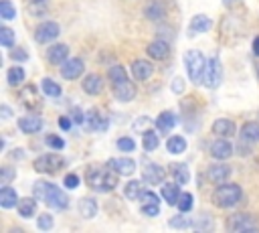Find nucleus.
I'll return each instance as SVG.
<instances>
[{"mask_svg": "<svg viewBox=\"0 0 259 233\" xmlns=\"http://www.w3.org/2000/svg\"><path fill=\"white\" fill-rule=\"evenodd\" d=\"M107 77H109L111 85L121 83V81H127V73H125V69H123L121 65H113V67L107 71Z\"/></svg>", "mask_w": 259, "mask_h": 233, "instance_id": "obj_37", "label": "nucleus"}, {"mask_svg": "<svg viewBox=\"0 0 259 233\" xmlns=\"http://www.w3.org/2000/svg\"><path fill=\"white\" fill-rule=\"evenodd\" d=\"M168 225L174 227V229H188V227H192V221L186 219L184 215H176V217H172V219L168 221Z\"/></svg>", "mask_w": 259, "mask_h": 233, "instance_id": "obj_40", "label": "nucleus"}, {"mask_svg": "<svg viewBox=\"0 0 259 233\" xmlns=\"http://www.w3.org/2000/svg\"><path fill=\"white\" fill-rule=\"evenodd\" d=\"M142 213H144L146 217H156V215L160 213V207H158L156 203H144V205H142Z\"/></svg>", "mask_w": 259, "mask_h": 233, "instance_id": "obj_46", "label": "nucleus"}, {"mask_svg": "<svg viewBox=\"0 0 259 233\" xmlns=\"http://www.w3.org/2000/svg\"><path fill=\"white\" fill-rule=\"evenodd\" d=\"M212 132H214L217 136H221V138H231V136L235 134V124H233V120L219 118V120H214V124H212Z\"/></svg>", "mask_w": 259, "mask_h": 233, "instance_id": "obj_21", "label": "nucleus"}, {"mask_svg": "<svg viewBox=\"0 0 259 233\" xmlns=\"http://www.w3.org/2000/svg\"><path fill=\"white\" fill-rule=\"evenodd\" d=\"M59 32H61L59 24L53 22V20H47V22H40V24L36 26V30H34V41L42 45V43L55 41V38L59 36Z\"/></svg>", "mask_w": 259, "mask_h": 233, "instance_id": "obj_8", "label": "nucleus"}, {"mask_svg": "<svg viewBox=\"0 0 259 233\" xmlns=\"http://www.w3.org/2000/svg\"><path fill=\"white\" fill-rule=\"evenodd\" d=\"M152 73H154V65H152L150 61H146V59H138V61L132 63V75H134L138 81H146V79H150Z\"/></svg>", "mask_w": 259, "mask_h": 233, "instance_id": "obj_14", "label": "nucleus"}, {"mask_svg": "<svg viewBox=\"0 0 259 233\" xmlns=\"http://www.w3.org/2000/svg\"><path fill=\"white\" fill-rule=\"evenodd\" d=\"M140 199H142L144 203H156V205L160 203V201H158V197H156L152 190H142V197H140Z\"/></svg>", "mask_w": 259, "mask_h": 233, "instance_id": "obj_47", "label": "nucleus"}, {"mask_svg": "<svg viewBox=\"0 0 259 233\" xmlns=\"http://www.w3.org/2000/svg\"><path fill=\"white\" fill-rule=\"evenodd\" d=\"M164 168L162 166H158V164H154V162H146V166H144V170H142V178L146 180V182H150V184H160V182H164Z\"/></svg>", "mask_w": 259, "mask_h": 233, "instance_id": "obj_13", "label": "nucleus"}, {"mask_svg": "<svg viewBox=\"0 0 259 233\" xmlns=\"http://www.w3.org/2000/svg\"><path fill=\"white\" fill-rule=\"evenodd\" d=\"M174 124H176V115H174L170 109L160 111V115L156 118V128H158V132H162V134L170 132V130L174 128Z\"/></svg>", "mask_w": 259, "mask_h": 233, "instance_id": "obj_24", "label": "nucleus"}, {"mask_svg": "<svg viewBox=\"0 0 259 233\" xmlns=\"http://www.w3.org/2000/svg\"><path fill=\"white\" fill-rule=\"evenodd\" d=\"M166 150L170 154H182L186 150V140L182 136H170L166 142Z\"/></svg>", "mask_w": 259, "mask_h": 233, "instance_id": "obj_31", "label": "nucleus"}, {"mask_svg": "<svg viewBox=\"0 0 259 233\" xmlns=\"http://www.w3.org/2000/svg\"><path fill=\"white\" fill-rule=\"evenodd\" d=\"M101 89H103V79L97 73H91L83 79V91L87 95H97V93H101Z\"/></svg>", "mask_w": 259, "mask_h": 233, "instance_id": "obj_19", "label": "nucleus"}, {"mask_svg": "<svg viewBox=\"0 0 259 233\" xmlns=\"http://www.w3.org/2000/svg\"><path fill=\"white\" fill-rule=\"evenodd\" d=\"M85 115H87V113H83L81 109H77V107L73 109V122H75V124H85Z\"/></svg>", "mask_w": 259, "mask_h": 233, "instance_id": "obj_51", "label": "nucleus"}, {"mask_svg": "<svg viewBox=\"0 0 259 233\" xmlns=\"http://www.w3.org/2000/svg\"><path fill=\"white\" fill-rule=\"evenodd\" d=\"M77 184H79V176L77 174H67L65 176V186L67 188H75Z\"/></svg>", "mask_w": 259, "mask_h": 233, "instance_id": "obj_48", "label": "nucleus"}, {"mask_svg": "<svg viewBox=\"0 0 259 233\" xmlns=\"http://www.w3.org/2000/svg\"><path fill=\"white\" fill-rule=\"evenodd\" d=\"M59 128L65 130V132L71 130V118H69V115H61V118H59Z\"/></svg>", "mask_w": 259, "mask_h": 233, "instance_id": "obj_52", "label": "nucleus"}, {"mask_svg": "<svg viewBox=\"0 0 259 233\" xmlns=\"http://www.w3.org/2000/svg\"><path fill=\"white\" fill-rule=\"evenodd\" d=\"M63 164H65V160L59 154L51 152V154H42L34 160V170L36 172H57L59 168H63Z\"/></svg>", "mask_w": 259, "mask_h": 233, "instance_id": "obj_6", "label": "nucleus"}, {"mask_svg": "<svg viewBox=\"0 0 259 233\" xmlns=\"http://www.w3.org/2000/svg\"><path fill=\"white\" fill-rule=\"evenodd\" d=\"M85 124H87L89 130H105V126H107V122L101 118V113H99L97 109H89V111H87Z\"/></svg>", "mask_w": 259, "mask_h": 233, "instance_id": "obj_28", "label": "nucleus"}, {"mask_svg": "<svg viewBox=\"0 0 259 233\" xmlns=\"http://www.w3.org/2000/svg\"><path fill=\"white\" fill-rule=\"evenodd\" d=\"M0 172H2V174H0V184H2V186H6V184L16 176V172H14L10 166H2Z\"/></svg>", "mask_w": 259, "mask_h": 233, "instance_id": "obj_44", "label": "nucleus"}, {"mask_svg": "<svg viewBox=\"0 0 259 233\" xmlns=\"http://www.w3.org/2000/svg\"><path fill=\"white\" fill-rule=\"evenodd\" d=\"M32 197H34L36 201L47 203L51 209H57V211H65V209L69 207V197H67L59 186H55V184H51V182H42V180L34 182V192H32Z\"/></svg>", "mask_w": 259, "mask_h": 233, "instance_id": "obj_1", "label": "nucleus"}, {"mask_svg": "<svg viewBox=\"0 0 259 233\" xmlns=\"http://www.w3.org/2000/svg\"><path fill=\"white\" fill-rule=\"evenodd\" d=\"M144 14H146V18H150V20H162V18H164V4H162L160 0H152V2L146 6Z\"/></svg>", "mask_w": 259, "mask_h": 233, "instance_id": "obj_29", "label": "nucleus"}, {"mask_svg": "<svg viewBox=\"0 0 259 233\" xmlns=\"http://www.w3.org/2000/svg\"><path fill=\"white\" fill-rule=\"evenodd\" d=\"M45 142H47V146H51V148H55V150L65 148V142H63L59 136H55V134H49V136L45 138Z\"/></svg>", "mask_w": 259, "mask_h": 233, "instance_id": "obj_45", "label": "nucleus"}, {"mask_svg": "<svg viewBox=\"0 0 259 233\" xmlns=\"http://www.w3.org/2000/svg\"><path fill=\"white\" fill-rule=\"evenodd\" d=\"M229 229L235 231V233H247V231H257L259 225L257 221L251 217V215H245V213H239V215H233L231 221H229Z\"/></svg>", "mask_w": 259, "mask_h": 233, "instance_id": "obj_7", "label": "nucleus"}, {"mask_svg": "<svg viewBox=\"0 0 259 233\" xmlns=\"http://www.w3.org/2000/svg\"><path fill=\"white\" fill-rule=\"evenodd\" d=\"M36 225H38V229H42V231H49V229H53L55 221H53V217H51L49 213H42V215H38V219H36Z\"/></svg>", "mask_w": 259, "mask_h": 233, "instance_id": "obj_42", "label": "nucleus"}, {"mask_svg": "<svg viewBox=\"0 0 259 233\" xmlns=\"http://www.w3.org/2000/svg\"><path fill=\"white\" fill-rule=\"evenodd\" d=\"M16 209H18V215H20V217L30 219V217L36 213V199H34V197L20 199V201H18V205H16Z\"/></svg>", "mask_w": 259, "mask_h": 233, "instance_id": "obj_26", "label": "nucleus"}, {"mask_svg": "<svg viewBox=\"0 0 259 233\" xmlns=\"http://www.w3.org/2000/svg\"><path fill=\"white\" fill-rule=\"evenodd\" d=\"M253 53L259 57V36H255V41H253Z\"/></svg>", "mask_w": 259, "mask_h": 233, "instance_id": "obj_54", "label": "nucleus"}, {"mask_svg": "<svg viewBox=\"0 0 259 233\" xmlns=\"http://www.w3.org/2000/svg\"><path fill=\"white\" fill-rule=\"evenodd\" d=\"M117 148H119L121 152H134V150H136V142H134L130 136H123V138L117 140Z\"/></svg>", "mask_w": 259, "mask_h": 233, "instance_id": "obj_43", "label": "nucleus"}, {"mask_svg": "<svg viewBox=\"0 0 259 233\" xmlns=\"http://www.w3.org/2000/svg\"><path fill=\"white\" fill-rule=\"evenodd\" d=\"M257 77H259V65H257Z\"/></svg>", "mask_w": 259, "mask_h": 233, "instance_id": "obj_57", "label": "nucleus"}, {"mask_svg": "<svg viewBox=\"0 0 259 233\" xmlns=\"http://www.w3.org/2000/svg\"><path fill=\"white\" fill-rule=\"evenodd\" d=\"M117 172L113 168H99V166H91L87 168L85 172V180L91 188L99 190V192H107V190H113L117 186Z\"/></svg>", "mask_w": 259, "mask_h": 233, "instance_id": "obj_2", "label": "nucleus"}, {"mask_svg": "<svg viewBox=\"0 0 259 233\" xmlns=\"http://www.w3.org/2000/svg\"><path fill=\"white\" fill-rule=\"evenodd\" d=\"M0 16L4 20H12L16 16V10H14V6H12L10 0H0Z\"/></svg>", "mask_w": 259, "mask_h": 233, "instance_id": "obj_38", "label": "nucleus"}, {"mask_svg": "<svg viewBox=\"0 0 259 233\" xmlns=\"http://www.w3.org/2000/svg\"><path fill=\"white\" fill-rule=\"evenodd\" d=\"M223 81V67H221V61L217 57H210L204 65V73H202V83L208 87V89H217Z\"/></svg>", "mask_w": 259, "mask_h": 233, "instance_id": "obj_5", "label": "nucleus"}, {"mask_svg": "<svg viewBox=\"0 0 259 233\" xmlns=\"http://www.w3.org/2000/svg\"><path fill=\"white\" fill-rule=\"evenodd\" d=\"M18 128L24 134H36L42 128V120L38 115H24V118L18 120Z\"/></svg>", "mask_w": 259, "mask_h": 233, "instance_id": "obj_20", "label": "nucleus"}, {"mask_svg": "<svg viewBox=\"0 0 259 233\" xmlns=\"http://www.w3.org/2000/svg\"><path fill=\"white\" fill-rule=\"evenodd\" d=\"M210 26H212V20L206 14H196V16H192V20L188 24V36L198 34V32H206V30H210Z\"/></svg>", "mask_w": 259, "mask_h": 233, "instance_id": "obj_16", "label": "nucleus"}, {"mask_svg": "<svg viewBox=\"0 0 259 233\" xmlns=\"http://www.w3.org/2000/svg\"><path fill=\"white\" fill-rule=\"evenodd\" d=\"M123 195L130 199V201H138L142 197V182L140 180H130L123 188Z\"/></svg>", "mask_w": 259, "mask_h": 233, "instance_id": "obj_35", "label": "nucleus"}, {"mask_svg": "<svg viewBox=\"0 0 259 233\" xmlns=\"http://www.w3.org/2000/svg\"><path fill=\"white\" fill-rule=\"evenodd\" d=\"M176 205H178V209H180L182 213H188V211L192 209V195H190V192H180Z\"/></svg>", "mask_w": 259, "mask_h": 233, "instance_id": "obj_41", "label": "nucleus"}, {"mask_svg": "<svg viewBox=\"0 0 259 233\" xmlns=\"http://www.w3.org/2000/svg\"><path fill=\"white\" fill-rule=\"evenodd\" d=\"M107 166L113 168L121 176H132L136 172V160H132L127 156L125 158H111V160H107Z\"/></svg>", "mask_w": 259, "mask_h": 233, "instance_id": "obj_11", "label": "nucleus"}, {"mask_svg": "<svg viewBox=\"0 0 259 233\" xmlns=\"http://www.w3.org/2000/svg\"><path fill=\"white\" fill-rule=\"evenodd\" d=\"M170 168H172V176H174V180H176L180 186L186 184V182L190 180V172H188V166H186V164H172Z\"/></svg>", "mask_w": 259, "mask_h": 233, "instance_id": "obj_32", "label": "nucleus"}, {"mask_svg": "<svg viewBox=\"0 0 259 233\" xmlns=\"http://www.w3.org/2000/svg\"><path fill=\"white\" fill-rule=\"evenodd\" d=\"M18 99H20V101H22V105H24V107H28V109H34V107H38V105H40L38 89H36V85H32V83L24 85V87L18 91Z\"/></svg>", "mask_w": 259, "mask_h": 233, "instance_id": "obj_9", "label": "nucleus"}, {"mask_svg": "<svg viewBox=\"0 0 259 233\" xmlns=\"http://www.w3.org/2000/svg\"><path fill=\"white\" fill-rule=\"evenodd\" d=\"M14 38H16V34H14L12 28H8V26H2L0 28V45L2 47H12L14 45Z\"/></svg>", "mask_w": 259, "mask_h": 233, "instance_id": "obj_39", "label": "nucleus"}, {"mask_svg": "<svg viewBox=\"0 0 259 233\" xmlns=\"http://www.w3.org/2000/svg\"><path fill=\"white\" fill-rule=\"evenodd\" d=\"M40 87H42V93H45V95H49V97H59V95H61V85H59L57 81L49 79V77H45V79H42Z\"/></svg>", "mask_w": 259, "mask_h": 233, "instance_id": "obj_34", "label": "nucleus"}, {"mask_svg": "<svg viewBox=\"0 0 259 233\" xmlns=\"http://www.w3.org/2000/svg\"><path fill=\"white\" fill-rule=\"evenodd\" d=\"M210 156L217 158V160H227L231 154H233V144L229 142V138H219L210 144Z\"/></svg>", "mask_w": 259, "mask_h": 233, "instance_id": "obj_10", "label": "nucleus"}, {"mask_svg": "<svg viewBox=\"0 0 259 233\" xmlns=\"http://www.w3.org/2000/svg\"><path fill=\"white\" fill-rule=\"evenodd\" d=\"M67 57H69V47L63 45V43L53 45V47L47 51V61H49L51 65H63V63L67 61Z\"/></svg>", "mask_w": 259, "mask_h": 233, "instance_id": "obj_15", "label": "nucleus"}, {"mask_svg": "<svg viewBox=\"0 0 259 233\" xmlns=\"http://www.w3.org/2000/svg\"><path fill=\"white\" fill-rule=\"evenodd\" d=\"M79 213L83 219H93L97 215V201H93L91 197H85L79 201Z\"/></svg>", "mask_w": 259, "mask_h": 233, "instance_id": "obj_27", "label": "nucleus"}, {"mask_svg": "<svg viewBox=\"0 0 259 233\" xmlns=\"http://www.w3.org/2000/svg\"><path fill=\"white\" fill-rule=\"evenodd\" d=\"M243 192H241V186L239 184H219V188L214 190L212 199H214V205L221 207V209H231L235 205H239Z\"/></svg>", "mask_w": 259, "mask_h": 233, "instance_id": "obj_3", "label": "nucleus"}, {"mask_svg": "<svg viewBox=\"0 0 259 233\" xmlns=\"http://www.w3.org/2000/svg\"><path fill=\"white\" fill-rule=\"evenodd\" d=\"M241 138L245 142H259V124L257 122H247L241 128Z\"/></svg>", "mask_w": 259, "mask_h": 233, "instance_id": "obj_30", "label": "nucleus"}, {"mask_svg": "<svg viewBox=\"0 0 259 233\" xmlns=\"http://www.w3.org/2000/svg\"><path fill=\"white\" fill-rule=\"evenodd\" d=\"M160 186H162V199L168 205H176L180 197V184L174 180V182H162Z\"/></svg>", "mask_w": 259, "mask_h": 233, "instance_id": "obj_22", "label": "nucleus"}, {"mask_svg": "<svg viewBox=\"0 0 259 233\" xmlns=\"http://www.w3.org/2000/svg\"><path fill=\"white\" fill-rule=\"evenodd\" d=\"M229 176H231V166H229V164H212V166L208 168V178H210L212 182H217V184L227 182Z\"/></svg>", "mask_w": 259, "mask_h": 233, "instance_id": "obj_18", "label": "nucleus"}, {"mask_svg": "<svg viewBox=\"0 0 259 233\" xmlns=\"http://www.w3.org/2000/svg\"><path fill=\"white\" fill-rule=\"evenodd\" d=\"M0 115H2V120H8V118L12 115L10 107H8V105H2V109H0Z\"/></svg>", "mask_w": 259, "mask_h": 233, "instance_id": "obj_53", "label": "nucleus"}, {"mask_svg": "<svg viewBox=\"0 0 259 233\" xmlns=\"http://www.w3.org/2000/svg\"><path fill=\"white\" fill-rule=\"evenodd\" d=\"M148 55L152 59H166L170 55V45L166 41L158 38V41H154V43L148 45Z\"/></svg>", "mask_w": 259, "mask_h": 233, "instance_id": "obj_23", "label": "nucleus"}, {"mask_svg": "<svg viewBox=\"0 0 259 233\" xmlns=\"http://www.w3.org/2000/svg\"><path fill=\"white\" fill-rule=\"evenodd\" d=\"M10 57H12L14 61H16V59H18V61H26V51H24V49H14V51L10 53Z\"/></svg>", "mask_w": 259, "mask_h": 233, "instance_id": "obj_50", "label": "nucleus"}, {"mask_svg": "<svg viewBox=\"0 0 259 233\" xmlns=\"http://www.w3.org/2000/svg\"><path fill=\"white\" fill-rule=\"evenodd\" d=\"M6 79H8V85L16 87L24 81V69L22 67H10L8 73H6Z\"/></svg>", "mask_w": 259, "mask_h": 233, "instance_id": "obj_36", "label": "nucleus"}, {"mask_svg": "<svg viewBox=\"0 0 259 233\" xmlns=\"http://www.w3.org/2000/svg\"><path fill=\"white\" fill-rule=\"evenodd\" d=\"M184 91V81L180 77L172 79V93H182Z\"/></svg>", "mask_w": 259, "mask_h": 233, "instance_id": "obj_49", "label": "nucleus"}, {"mask_svg": "<svg viewBox=\"0 0 259 233\" xmlns=\"http://www.w3.org/2000/svg\"><path fill=\"white\" fill-rule=\"evenodd\" d=\"M18 201H20V199H18V195H16V190H14V188H10L8 184L0 188V207L10 209V207H16V205H18Z\"/></svg>", "mask_w": 259, "mask_h": 233, "instance_id": "obj_25", "label": "nucleus"}, {"mask_svg": "<svg viewBox=\"0 0 259 233\" xmlns=\"http://www.w3.org/2000/svg\"><path fill=\"white\" fill-rule=\"evenodd\" d=\"M184 65H186V71H188V79L192 83H200L202 81V73H204V65H206L204 57L198 51H186Z\"/></svg>", "mask_w": 259, "mask_h": 233, "instance_id": "obj_4", "label": "nucleus"}, {"mask_svg": "<svg viewBox=\"0 0 259 233\" xmlns=\"http://www.w3.org/2000/svg\"><path fill=\"white\" fill-rule=\"evenodd\" d=\"M83 69H85V63H83L81 59H67V61L61 65V75L71 81V79H77V77L83 73Z\"/></svg>", "mask_w": 259, "mask_h": 233, "instance_id": "obj_12", "label": "nucleus"}, {"mask_svg": "<svg viewBox=\"0 0 259 233\" xmlns=\"http://www.w3.org/2000/svg\"><path fill=\"white\" fill-rule=\"evenodd\" d=\"M158 144H160V140H158V134H156L154 130H146V132L142 134V146H144V150H146V152L156 150V148H158Z\"/></svg>", "mask_w": 259, "mask_h": 233, "instance_id": "obj_33", "label": "nucleus"}, {"mask_svg": "<svg viewBox=\"0 0 259 233\" xmlns=\"http://www.w3.org/2000/svg\"><path fill=\"white\" fill-rule=\"evenodd\" d=\"M113 95H115L119 101H130V99L136 97V85L130 83V81L115 83V85H113Z\"/></svg>", "mask_w": 259, "mask_h": 233, "instance_id": "obj_17", "label": "nucleus"}, {"mask_svg": "<svg viewBox=\"0 0 259 233\" xmlns=\"http://www.w3.org/2000/svg\"><path fill=\"white\" fill-rule=\"evenodd\" d=\"M223 2H225V4H231V2H235V0H223Z\"/></svg>", "mask_w": 259, "mask_h": 233, "instance_id": "obj_56", "label": "nucleus"}, {"mask_svg": "<svg viewBox=\"0 0 259 233\" xmlns=\"http://www.w3.org/2000/svg\"><path fill=\"white\" fill-rule=\"evenodd\" d=\"M30 2H34V4H42L45 0H30Z\"/></svg>", "mask_w": 259, "mask_h": 233, "instance_id": "obj_55", "label": "nucleus"}]
</instances>
